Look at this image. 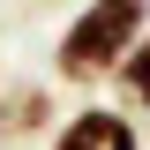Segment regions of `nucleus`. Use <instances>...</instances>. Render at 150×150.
Instances as JSON below:
<instances>
[{"instance_id": "nucleus-3", "label": "nucleus", "mask_w": 150, "mask_h": 150, "mask_svg": "<svg viewBox=\"0 0 150 150\" xmlns=\"http://www.w3.org/2000/svg\"><path fill=\"white\" fill-rule=\"evenodd\" d=\"M15 135H53V98L45 90H15L0 105V143H15Z\"/></svg>"}, {"instance_id": "nucleus-2", "label": "nucleus", "mask_w": 150, "mask_h": 150, "mask_svg": "<svg viewBox=\"0 0 150 150\" xmlns=\"http://www.w3.org/2000/svg\"><path fill=\"white\" fill-rule=\"evenodd\" d=\"M53 150H143V135H135V112L120 105H75L53 128Z\"/></svg>"}, {"instance_id": "nucleus-4", "label": "nucleus", "mask_w": 150, "mask_h": 150, "mask_svg": "<svg viewBox=\"0 0 150 150\" xmlns=\"http://www.w3.org/2000/svg\"><path fill=\"white\" fill-rule=\"evenodd\" d=\"M112 90H120V112H150V30L128 45V60L112 68Z\"/></svg>"}, {"instance_id": "nucleus-1", "label": "nucleus", "mask_w": 150, "mask_h": 150, "mask_svg": "<svg viewBox=\"0 0 150 150\" xmlns=\"http://www.w3.org/2000/svg\"><path fill=\"white\" fill-rule=\"evenodd\" d=\"M150 30V0H83V15H68L53 45V75L90 90V83H112V68L128 60V45Z\"/></svg>"}]
</instances>
